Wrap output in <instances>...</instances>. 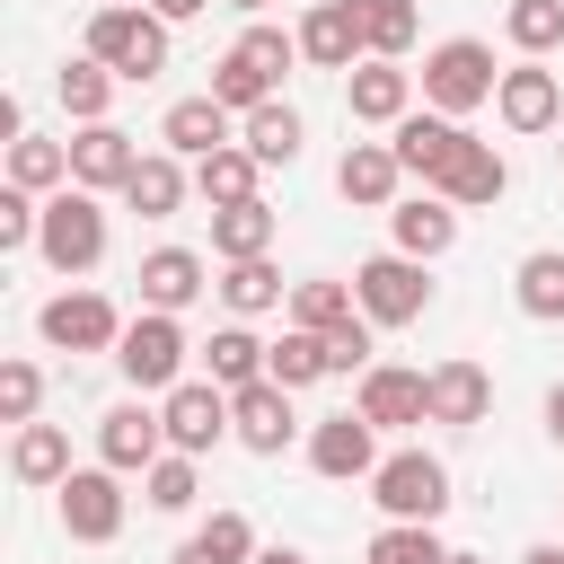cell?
Wrapping results in <instances>:
<instances>
[{"label":"cell","mask_w":564,"mask_h":564,"mask_svg":"<svg viewBox=\"0 0 564 564\" xmlns=\"http://www.w3.org/2000/svg\"><path fill=\"white\" fill-rule=\"evenodd\" d=\"M79 53L141 88V79H159V70H167V18H150L141 0H106V9L88 18V44H79Z\"/></svg>","instance_id":"6da1fadb"},{"label":"cell","mask_w":564,"mask_h":564,"mask_svg":"<svg viewBox=\"0 0 564 564\" xmlns=\"http://www.w3.org/2000/svg\"><path fill=\"white\" fill-rule=\"evenodd\" d=\"M423 106L432 115H476V106H494V88H502V70H494V44H476V35H449V44H432L423 53Z\"/></svg>","instance_id":"7a4b0ae2"},{"label":"cell","mask_w":564,"mask_h":564,"mask_svg":"<svg viewBox=\"0 0 564 564\" xmlns=\"http://www.w3.org/2000/svg\"><path fill=\"white\" fill-rule=\"evenodd\" d=\"M35 256H44L53 273H97V264H106V203L79 194V185H62V194L44 203V238H35Z\"/></svg>","instance_id":"3957f363"},{"label":"cell","mask_w":564,"mask_h":564,"mask_svg":"<svg viewBox=\"0 0 564 564\" xmlns=\"http://www.w3.org/2000/svg\"><path fill=\"white\" fill-rule=\"evenodd\" d=\"M185 326L176 317H159V308H141L132 326H123V344H115V370L132 379V397H167V388H185Z\"/></svg>","instance_id":"277c9868"},{"label":"cell","mask_w":564,"mask_h":564,"mask_svg":"<svg viewBox=\"0 0 564 564\" xmlns=\"http://www.w3.org/2000/svg\"><path fill=\"white\" fill-rule=\"evenodd\" d=\"M370 502L388 511V520H441L449 511V467L432 458V449H388L379 458V476H370Z\"/></svg>","instance_id":"5b68a950"},{"label":"cell","mask_w":564,"mask_h":564,"mask_svg":"<svg viewBox=\"0 0 564 564\" xmlns=\"http://www.w3.org/2000/svg\"><path fill=\"white\" fill-rule=\"evenodd\" d=\"M123 326H132V317H123L106 291H53V300L35 308V335H44L53 352H115Z\"/></svg>","instance_id":"8992f818"},{"label":"cell","mask_w":564,"mask_h":564,"mask_svg":"<svg viewBox=\"0 0 564 564\" xmlns=\"http://www.w3.org/2000/svg\"><path fill=\"white\" fill-rule=\"evenodd\" d=\"M352 291H361V317H370V326H414V317L432 308V273H423L414 256H397V247L370 256V264L352 273Z\"/></svg>","instance_id":"52a82bcc"},{"label":"cell","mask_w":564,"mask_h":564,"mask_svg":"<svg viewBox=\"0 0 564 564\" xmlns=\"http://www.w3.org/2000/svg\"><path fill=\"white\" fill-rule=\"evenodd\" d=\"M159 458H167V414H159V405L123 397V405L97 414V467H115V476H150Z\"/></svg>","instance_id":"ba28073f"},{"label":"cell","mask_w":564,"mask_h":564,"mask_svg":"<svg viewBox=\"0 0 564 564\" xmlns=\"http://www.w3.org/2000/svg\"><path fill=\"white\" fill-rule=\"evenodd\" d=\"M53 494H62V529L79 546H115L123 538V476L115 467H70Z\"/></svg>","instance_id":"9c48e42d"},{"label":"cell","mask_w":564,"mask_h":564,"mask_svg":"<svg viewBox=\"0 0 564 564\" xmlns=\"http://www.w3.org/2000/svg\"><path fill=\"white\" fill-rule=\"evenodd\" d=\"M361 423L379 432H405V423H432V370H405V361H370L361 370Z\"/></svg>","instance_id":"30bf717a"},{"label":"cell","mask_w":564,"mask_h":564,"mask_svg":"<svg viewBox=\"0 0 564 564\" xmlns=\"http://www.w3.org/2000/svg\"><path fill=\"white\" fill-rule=\"evenodd\" d=\"M159 414H167V449H185V458H203V449H220V441L238 432V423H229V388H212V379L167 388Z\"/></svg>","instance_id":"8fae6325"},{"label":"cell","mask_w":564,"mask_h":564,"mask_svg":"<svg viewBox=\"0 0 564 564\" xmlns=\"http://www.w3.org/2000/svg\"><path fill=\"white\" fill-rule=\"evenodd\" d=\"M467 141H476V132H467V123H449V115H432V106H423V115H405V123L388 132L397 167H405V176H423L432 194H441V176L458 167V150H467Z\"/></svg>","instance_id":"7c38bea8"},{"label":"cell","mask_w":564,"mask_h":564,"mask_svg":"<svg viewBox=\"0 0 564 564\" xmlns=\"http://www.w3.org/2000/svg\"><path fill=\"white\" fill-rule=\"evenodd\" d=\"M300 62H317V70H361V62H370L361 0H317V9L300 18Z\"/></svg>","instance_id":"4fadbf2b"},{"label":"cell","mask_w":564,"mask_h":564,"mask_svg":"<svg viewBox=\"0 0 564 564\" xmlns=\"http://www.w3.org/2000/svg\"><path fill=\"white\" fill-rule=\"evenodd\" d=\"M132 167H141V150H132L123 123H79V132H70V185H79V194H123Z\"/></svg>","instance_id":"5bb4252c"},{"label":"cell","mask_w":564,"mask_h":564,"mask_svg":"<svg viewBox=\"0 0 564 564\" xmlns=\"http://www.w3.org/2000/svg\"><path fill=\"white\" fill-rule=\"evenodd\" d=\"M308 467H317L326 485L379 476V423H361V414H326V423L308 432Z\"/></svg>","instance_id":"9a60e30c"},{"label":"cell","mask_w":564,"mask_h":564,"mask_svg":"<svg viewBox=\"0 0 564 564\" xmlns=\"http://www.w3.org/2000/svg\"><path fill=\"white\" fill-rule=\"evenodd\" d=\"M494 115H502L511 132H555V123H564V88H555V70H546V62H511L502 88H494Z\"/></svg>","instance_id":"2e32d148"},{"label":"cell","mask_w":564,"mask_h":564,"mask_svg":"<svg viewBox=\"0 0 564 564\" xmlns=\"http://www.w3.org/2000/svg\"><path fill=\"white\" fill-rule=\"evenodd\" d=\"M203 273H212V264H203L194 247H150L132 282H141V308H159V317H185V308H194V300L212 291Z\"/></svg>","instance_id":"e0dca14e"},{"label":"cell","mask_w":564,"mask_h":564,"mask_svg":"<svg viewBox=\"0 0 564 564\" xmlns=\"http://www.w3.org/2000/svg\"><path fill=\"white\" fill-rule=\"evenodd\" d=\"M229 423H238V449H256V458H282V449H291V432H300L291 388H273V379L238 388V397H229Z\"/></svg>","instance_id":"ac0fdd59"},{"label":"cell","mask_w":564,"mask_h":564,"mask_svg":"<svg viewBox=\"0 0 564 564\" xmlns=\"http://www.w3.org/2000/svg\"><path fill=\"white\" fill-rule=\"evenodd\" d=\"M344 106H352V123H405L414 115V70L405 62H361V70H344Z\"/></svg>","instance_id":"d6986e66"},{"label":"cell","mask_w":564,"mask_h":564,"mask_svg":"<svg viewBox=\"0 0 564 564\" xmlns=\"http://www.w3.org/2000/svg\"><path fill=\"white\" fill-rule=\"evenodd\" d=\"M388 238H397V256L432 264V256L458 247V203H449V194H405V203L388 212Z\"/></svg>","instance_id":"ffe728a7"},{"label":"cell","mask_w":564,"mask_h":564,"mask_svg":"<svg viewBox=\"0 0 564 564\" xmlns=\"http://www.w3.org/2000/svg\"><path fill=\"white\" fill-rule=\"evenodd\" d=\"M397 185H405V167H397L388 141H352V150L335 159V194L361 203V212H397Z\"/></svg>","instance_id":"44dd1931"},{"label":"cell","mask_w":564,"mask_h":564,"mask_svg":"<svg viewBox=\"0 0 564 564\" xmlns=\"http://www.w3.org/2000/svg\"><path fill=\"white\" fill-rule=\"evenodd\" d=\"M159 141L176 150V159H212V150H229V106L203 88V97H176L167 115H159Z\"/></svg>","instance_id":"7402d4cb"},{"label":"cell","mask_w":564,"mask_h":564,"mask_svg":"<svg viewBox=\"0 0 564 564\" xmlns=\"http://www.w3.org/2000/svg\"><path fill=\"white\" fill-rule=\"evenodd\" d=\"M441 194H449L458 212H494V203L511 194V159H502L494 141H467V150H458V167L441 176Z\"/></svg>","instance_id":"603a6c76"},{"label":"cell","mask_w":564,"mask_h":564,"mask_svg":"<svg viewBox=\"0 0 564 564\" xmlns=\"http://www.w3.org/2000/svg\"><path fill=\"white\" fill-rule=\"evenodd\" d=\"M485 405H494V379H485V361H432V423H485Z\"/></svg>","instance_id":"cb8c5ba5"},{"label":"cell","mask_w":564,"mask_h":564,"mask_svg":"<svg viewBox=\"0 0 564 564\" xmlns=\"http://www.w3.org/2000/svg\"><path fill=\"white\" fill-rule=\"evenodd\" d=\"M256 176H264V159H256L247 141H229V150L194 159V194H203L212 212H229V203H256Z\"/></svg>","instance_id":"d4e9b609"},{"label":"cell","mask_w":564,"mask_h":564,"mask_svg":"<svg viewBox=\"0 0 564 564\" xmlns=\"http://www.w3.org/2000/svg\"><path fill=\"white\" fill-rule=\"evenodd\" d=\"M194 194V176H185V159L176 150H141V167H132V185H123V203L141 212V220H167L176 203Z\"/></svg>","instance_id":"484cf974"},{"label":"cell","mask_w":564,"mask_h":564,"mask_svg":"<svg viewBox=\"0 0 564 564\" xmlns=\"http://www.w3.org/2000/svg\"><path fill=\"white\" fill-rule=\"evenodd\" d=\"M212 256H220V264H256V256H273V203L256 194V203L212 212Z\"/></svg>","instance_id":"4316f807"},{"label":"cell","mask_w":564,"mask_h":564,"mask_svg":"<svg viewBox=\"0 0 564 564\" xmlns=\"http://www.w3.org/2000/svg\"><path fill=\"white\" fill-rule=\"evenodd\" d=\"M256 555H264V546H256V520H247V511H212L167 564H256Z\"/></svg>","instance_id":"83f0119b"},{"label":"cell","mask_w":564,"mask_h":564,"mask_svg":"<svg viewBox=\"0 0 564 564\" xmlns=\"http://www.w3.org/2000/svg\"><path fill=\"white\" fill-rule=\"evenodd\" d=\"M264 361H273V344H256L247 326H220V335L203 344V379H212V388H229V397H238V388H256V379H264Z\"/></svg>","instance_id":"f1b7e54d"},{"label":"cell","mask_w":564,"mask_h":564,"mask_svg":"<svg viewBox=\"0 0 564 564\" xmlns=\"http://www.w3.org/2000/svg\"><path fill=\"white\" fill-rule=\"evenodd\" d=\"M9 476H18V485H62V476H70V432H62V423H18Z\"/></svg>","instance_id":"f546056e"},{"label":"cell","mask_w":564,"mask_h":564,"mask_svg":"<svg viewBox=\"0 0 564 564\" xmlns=\"http://www.w3.org/2000/svg\"><path fill=\"white\" fill-rule=\"evenodd\" d=\"M511 300H520V317L555 326V317H564V247H538V256H520V273H511Z\"/></svg>","instance_id":"4dcf8cb0"},{"label":"cell","mask_w":564,"mask_h":564,"mask_svg":"<svg viewBox=\"0 0 564 564\" xmlns=\"http://www.w3.org/2000/svg\"><path fill=\"white\" fill-rule=\"evenodd\" d=\"M300 132H308V123H300V106H282V97L256 106V115H238V141H247L264 167H291V159H300Z\"/></svg>","instance_id":"1f68e13d"},{"label":"cell","mask_w":564,"mask_h":564,"mask_svg":"<svg viewBox=\"0 0 564 564\" xmlns=\"http://www.w3.org/2000/svg\"><path fill=\"white\" fill-rule=\"evenodd\" d=\"M9 185H26V194H62L70 185V141H44V132H26V141H9Z\"/></svg>","instance_id":"d6a6232c"},{"label":"cell","mask_w":564,"mask_h":564,"mask_svg":"<svg viewBox=\"0 0 564 564\" xmlns=\"http://www.w3.org/2000/svg\"><path fill=\"white\" fill-rule=\"evenodd\" d=\"M264 379L273 388H317V379H335V361H326V335H308V326H282V344H273V361H264Z\"/></svg>","instance_id":"836d02e7"},{"label":"cell","mask_w":564,"mask_h":564,"mask_svg":"<svg viewBox=\"0 0 564 564\" xmlns=\"http://www.w3.org/2000/svg\"><path fill=\"white\" fill-rule=\"evenodd\" d=\"M352 317H361V291H352V282H291V326L335 335V326H352Z\"/></svg>","instance_id":"e575fe53"},{"label":"cell","mask_w":564,"mask_h":564,"mask_svg":"<svg viewBox=\"0 0 564 564\" xmlns=\"http://www.w3.org/2000/svg\"><path fill=\"white\" fill-rule=\"evenodd\" d=\"M53 88H62L70 123H106V106H115V88H123V79H115L106 62H88V53H79V62H62V79H53Z\"/></svg>","instance_id":"d590c367"},{"label":"cell","mask_w":564,"mask_h":564,"mask_svg":"<svg viewBox=\"0 0 564 564\" xmlns=\"http://www.w3.org/2000/svg\"><path fill=\"white\" fill-rule=\"evenodd\" d=\"M361 35H370V62H405L423 18H414V0H361Z\"/></svg>","instance_id":"8d00e7d4"},{"label":"cell","mask_w":564,"mask_h":564,"mask_svg":"<svg viewBox=\"0 0 564 564\" xmlns=\"http://www.w3.org/2000/svg\"><path fill=\"white\" fill-rule=\"evenodd\" d=\"M220 300H229V317H264V308H282V273H273V256H256V264H220Z\"/></svg>","instance_id":"74e56055"},{"label":"cell","mask_w":564,"mask_h":564,"mask_svg":"<svg viewBox=\"0 0 564 564\" xmlns=\"http://www.w3.org/2000/svg\"><path fill=\"white\" fill-rule=\"evenodd\" d=\"M502 35H511L529 62H546V53L564 44V0H511V9H502Z\"/></svg>","instance_id":"f35d334b"},{"label":"cell","mask_w":564,"mask_h":564,"mask_svg":"<svg viewBox=\"0 0 564 564\" xmlns=\"http://www.w3.org/2000/svg\"><path fill=\"white\" fill-rule=\"evenodd\" d=\"M141 494H150V511H194V502H203V467H194L185 449H167V458L141 476Z\"/></svg>","instance_id":"ab89813d"},{"label":"cell","mask_w":564,"mask_h":564,"mask_svg":"<svg viewBox=\"0 0 564 564\" xmlns=\"http://www.w3.org/2000/svg\"><path fill=\"white\" fill-rule=\"evenodd\" d=\"M361 564H449V546L423 529V520H388L379 538H370V555Z\"/></svg>","instance_id":"60d3db41"},{"label":"cell","mask_w":564,"mask_h":564,"mask_svg":"<svg viewBox=\"0 0 564 564\" xmlns=\"http://www.w3.org/2000/svg\"><path fill=\"white\" fill-rule=\"evenodd\" d=\"M229 53H238V62H256V70H264V79L282 88V70L300 62V26H264V18H256V26H247V35L229 44Z\"/></svg>","instance_id":"b9f144b4"},{"label":"cell","mask_w":564,"mask_h":564,"mask_svg":"<svg viewBox=\"0 0 564 564\" xmlns=\"http://www.w3.org/2000/svg\"><path fill=\"white\" fill-rule=\"evenodd\" d=\"M212 97L229 106V115H256V106H273L282 88L256 70V62H238V53H220V70H212Z\"/></svg>","instance_id":"7bdbcfd3"},{"label":"cell","mask_w":564,"mask_h":564,"mask_svg":"<svg viewBox=\"0 0 564 564\" xmlns=\"http://www.w3.org/2000/svg\"><path fill=\"white\" fill-rule=\"evenodd\" d=\"M44 405V370L35 361H0V423H35Z\"/></svg>","instance_id":"ee69618b"},{"label":"cell","mask_w":564,"mask_h":564,"mask_svg":"<svg viewBox=\"0 0 564 564\" xmlns=\"http://www.w3.org/2000/svg\"><path fill=\"white\" fill-rule=\"evenodd\" d=\"M370 335H379L370 317H352V326H335V335H326V361H335V370H370V352H379Z\"/></svg>","instance_id":"f6af8a7d"},{"label":"cell","mask_w":564,"mask_h":564,"mask_svg":"<svg viewBox=\"0 0 564 564\" xmlns=\"http://www.w3.org/2000/svg\"><path fill=\"white\" fill-rule=\"evenodd\" d=\"M141 9H150V18H167V26H185V18H203L212 0H141Z\"/></svg>","instance_id":"bcb514c9"},{"label":"cell","mask_w":564,"mask_h":564,"mask_svg":"<svg viewBox=\"0 0 564 564\" xmlns=\"http://www.w3.org/2000/svg\"><path fill=\"white\" fill-rule=\"evenodd\" d=\"M546 432H555V449H564V379L546 388Z\"/></svg>","instance_id":"7dc6e473"},{"label":"cell","mask_w":564,"mask_h":564,"mask_svg":"<svg viewBox=\"0 0 564 564\" xmlns=\"http://www.w3.org/2000/svg\"><path fill=\"white\" fill-rule=\"evenodd\" d=\"M256 564H308V555H300V546H264Z\"/></svg>","instance_id":"c3c4849f"},{"label":"cell","mask_w":564,"mask_h":564,"mask_svg":"<svg viewBox=\"0 0 564 564\" xmlns=\"http://www.w3.org/2000/svg\"><path fill=\"white\" fill-rule=\"evenodd\" d=\"M520 564H564V546H529V555H520Z\"/></svg>","instance_id":"681fc988"},{"label":"cell","mask_w":564,"mask_h":564,"mask_svg":"<svg viewBox=\"0 0 564 564\" xmlns=\"http://www.w3.org/2000/svg\"><path fill=\"white\" fill-rule=\"evenodd\" d=\"M229 9H247V18H264V9H273V0H229Z\"/></svg>","instance_id":"f907efd6"},{"label":"cell","mask_w":564,"mask_h":564,"mask_svg":"<svg viewBox=\"0 0 564 564\" xmlns=\"http://www.w3.org/2000/svg\"><path fill=\"white\" fill-rule=\"evenodd\" d=\"M449 564H485V555H458V546H449Z\"/></svg>","instance_id":"816d5d0a"},{"label":"cell","mask_w":564,"mask_h":564,"mask_svg":"<svg viewBox=\"0 0 564 564\" xmlns=\"http://www.w3.org/2000/svg\"><path fill=\"white\" fill-rule=\"evenodd\" d=\"M555 159H564V141H555Z\"/></svg>","instance_id":"f5cc1de1"}]
</instances>
